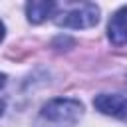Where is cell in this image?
I'll list each match as a JSON object with an SVG mask.
<instances>
[{
    "instance_id": "6da1fadb",
    "label": "cell",
    "mask_w": 127,
    "mask_h": 127,
    "mask_svg": "<svg viewBox=\"0 0 127 127\" xmlns=\"http://www.w3.org/2000/svg\"><path fill=\"white\" fill-rule=\"evenodd\" d=\"M83 115V105L77 99H69V97H56L52 101H48L42 107L40 117L48 123L60 125V127H69L75 125Z\"/></svg>"
},
{
    "instance_id": "7a4b0ae2",
    "label": "cell",
    "mask_w": 127,
    "mask_h": 127,
    "mask_svg": "<svg viewBox=\"0 0 127 127\" xmlns=\"http://www.w3.org/2000/svg\"><path fill=\"white\" fill-rule=\"evenodd\" d=\"M99 22V8L91 2H83V4H73L67 10H64L62 14H58L56 24L64 26V28H91Z\"/></svg>"
},
{
    "instance_id": "3957f363",
    "label": "cell",
    "mask_w": 127,
    "mask_h": 127,
    "mask_svg": "<svg viewBox=\"0 0 127 127\" xmlns=\"http://www.w3.org/2000/svg\"><path fill=\"white\" fill-rule=\"evenodd\" d=\"M93 107L115 119H127V95L121 93H99L93 99Z\"/></svg>"
},
{
    "instance_id": "277c9868",
    "label": "cell",
    "mask_w": 127,
    "mask_h": 127,
    "mask_svg": "<svg viewBox=\"0 0 127 127\" xmlns=\"http://www.w3.org/2000/svg\"><path fill=\"white\" fill-rule=\"evenodd\" d=\"M107 36H109V40H111L113 46L127 44V6L119 8L111 16L109 26H107Z\"/></svg>"
},
{
    "instance_id": "5b68a950",
    "label": "cell",
    "mask_w": 127,
    "mask_h": 127,
    "mask_svg": "<svg viewBox=\"0 0 127 127\" xmlns=\"http://www.w3.org/2000/svg\"><path fill=\"white\" fill-rule=\"evenodd\" d=\"M56 10V2H46V0H34L26 4V14L32 24H42L48 20Z\"/></svg>"
},
{
    "instance_id": "8992f818",
    "label": "cell",
    "mask_w": 127,
    "mask_h": 127,
    "mask_svg": "<svg viewBox=\"0 0 127 127\" xmlns=\"http://www.w3.org/2000/svg\"><path fill=\"white\" fill-rule=\"evenodd\" d=\"M4 32H6V30H4V24H2V20H0V42L4 40Z\"/></svg>"
},
{
    "instance_id": "52a82bcc",
    "label": "cell",
    "mask_w": 127,
    "mask_h": 127,
    "mask_svg": "<svg viewBox=\"0 0 127 127\" xmlns=\"http://www.w3.org/2000/svg\"><path fill=\"white\" fill-rule=\"evenodd\" d=\"M4 83H6V75L0 73V87H4Z\"/></svg>"
},
{
    "instance_id": "ba28073f",
    "label": "cell",
    "mask_w": 127,
    "mask_h": 127,
    "mask_svg": "<svg viewBox=\"0 0 127 127\" xmlns=\"http://www.w3.org/2000/svg\"><path fill=\"white\" fill-rule=\"evenodd\" d=\"M4 113V101H0V115Z\"/></svg>"
}]
</instances>
